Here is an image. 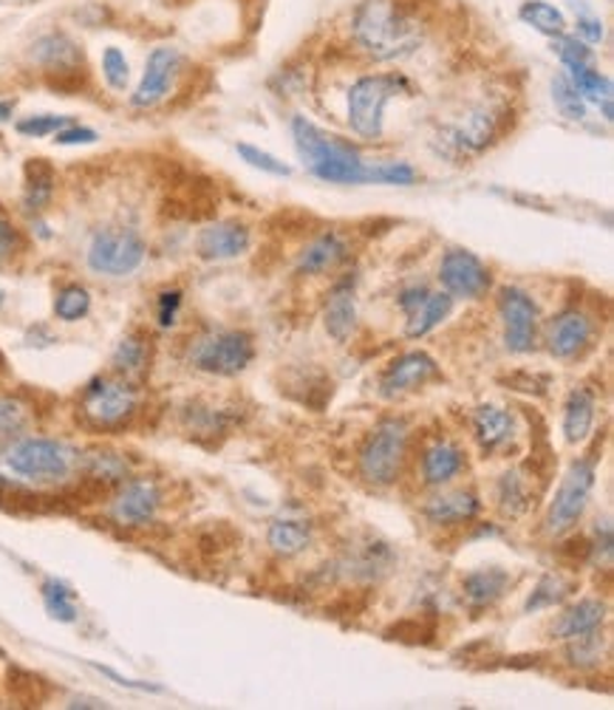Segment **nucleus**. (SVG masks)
Instances as JSON below:
<instances>
[{
  "instance_id": "obj_1",
  "label": "nucleus",
  "mask_w": 614,
  "mask_h": 710,
  "mask_svg": "<svg viewBox=\"0 0 614 710\" xmlns=\"http://www.w3.org/2000/svg\"><path fill=\"white\" fill-rule=\"evenodd\" d=\"M354 37L374 60H399L419 49L422 23L397 0H366L354 14Z\"/></svg>"
},
{
  "instance_id": "obj_2",
  "label": "nucleus",
  "mask_w": 614,
  "mask_h": 710,
  "mask_svg": "<svg viewBox=\"0 0 614 710\" xmlns=\"http://www.w3.org/2000/svg\"><path fill=\"white\" fill-rule=\"evenodd\" d=\"M294 150L314 176L328 184H368L371 162L359 157V150L346 139L326 133L306 117L292 119Z\"/></svg>"
},
{
  "instance_id": "obj_3",
  "label": "nucleus",
  "mask_w": 614,
  "mask_h": 710,
  "mask_svg": "<svg viewBox=\"0 0 614 710\" xmlns=\"http://www.w3.org/2000/svg\"><path fill=\"white\" fill-rule=\"evenodd\" d=\"M83 462L72 444L49 437H18L0 453V470L14 482L49 487L63 484Z\"/></svg>"
},
{
  "instance_id": "obj_4",
  "label": "nucleus",
  "mask_w": 614,
  "mask_h": 710,
  "mask_svg": "<svg viewBox=\"0 0 614 710\" xmlns=\"http://www.w3.org/2000/svg\"><path fill=\"white\" fill-rule=\"evenodd\" d=\"M408 437L411 433L402 419H383L359 448L357 467L363 482L371 487H391L399 482L408 459Z\"/></svg>"
},
{
  "instance_id": "obj_5",
  "label": "nucleus",
  "mask_w": 614,
  "mask_h": 710,
  "mask_svg": "<svg viewBox=\"0 0 614 710\" xmlns=\"http://www.w3.org/2000/svg\"><path fill=\"white\" fill-rule=\"evenodd\" d=\"M399 94H413L411 83L399 74L359 77L348 92V125L363 139H379L386 131V105Z\"/></svg>"
},
{
  "instance_id": "obj_6",
  "label": "nucleus",
  "mask_w": 614,
  "mask_h": 710,
  "mask_svg": "<svg viewBox=\"0 0 614 710\" xmlns=\"http://www.w3.org/2000/svg\"><path fill=\"white\" fill-rule=\"evenodd\" d=\"M597 478V456L589 453V456L575 459L569 464L567 473H563L561 484H558L556 496L549 502L547 509V532L561 538V535L572 532L578 527V521L586 513L589 502H592V490H595Z\"/></svg>"
},
{
  "instance_id": "obj_7",
  "label": "nucleus",
  "mask_w": 614,
  "mask_h": 710,
  "mask_svg": "<svg viewBox=\"0 0 614 710\" xmlns=\"http://www.w3.org/2000/svg\"><path fill=\"white\" fill-rule=\"evenodd\" d=\"M148 247L139 233L128 227H105L91 235L88 244V267L105 278H125L142 267Z\"/></svg>"
},
{
  "instance_id": "obj_8",
  "label": "nucleus",
  "mask_w": 614,
  "mask_h": 710,
  "mask_svg": "<svg viewBox=\"0 0 614 710\" xmlns=\"http://www.w3.org/2000/svg\"><path fill=\"white\" fill-rule=\"evenodd\" d=\"M139 408V394L125 377L105 379L97 377L86 388L83 397V417L91 428L114 430L122 428L133 419Z\"/></svg>"
},
{
  "instance_id": "obj_9",
  "label": "nucleus",
  "mask_w": 614,
  "mask_h": 710,
  "mask_svg": "<svg viewBox=\"0 0 614 710\" xmlns=\"http://www.w3.org/2000/svg\"><path fill=\"white\" fill-rule=\"evenodd\" d=\"M252 359L256 346L247 332H209L190 352V363L213 377H236L247 372Z\"/></svg>"
},
{
  "instance_id": "obj_10",
  "label": "nucleus",
  "mask_w": 614,
  "mask_h": 710,
  "mask_svg": "<svg viewBox=\"0 0 614 710\" xmlns=\"http://www.w3.org/2000/svg\"><path fill=\"white\" fill-rule=\"evenodd\" d=\"M498 318L504 326V346L513 354H529L538 340V314L536 300L516 287L502 289L498 294Z\"/></svg>"
},
{
  "instance_id": "obj_11",
  "label": "nucleus",
  "mask_w": 614,
  "mask_h": 710,
  "mask_svg": "<svg viewBox=\"0 0 614 710\" xmlns=\"http://www.w3.org/2000/svg\"><path fill=\"white\" fill-rule=\"evenodd\" d=\"M439 281H442L444 292L451 294V298L478 300L493 287V275L491 269L484 267L482 258H476L473 252H467V249H451L442 258Z\"/></svg>"
},
{
  "instance_id": "obj_12",
  "label": "nucleus",
  "mask_w": 614,
  "mask_h": 710,
  "mask_svg": "<svg viewBox=\"0 0 614 710\" xmlns=\"http://www.w3.org/2000/svg\"><path fill=\"white\" fill-rule=\"evenodd\" d=\"M162 507V487L153 478H131L119 487L111 502V518L119 527H144Z\"/></svg>"
},
{
  "instance_id": "obj_13",
  "label": "nucleus",
  "mask_w": 614,
  "mask_h": 710,
  "mask_svg": "<svg viewBox=\"0 0 614 710\" xmlns=\"http://www.w3.org/2000/svg\"><path fill=\"white\" fill-rule=\"evenodd\" d=\"M182 63L184 57L176 49H153L148 63H144L142 83H139V88L131 97L133 108H153V105L162 103V99L171 94L173 83H176L179 72H182Z\"/></svg>"
},
{
  "instance_id": "obj_14",
  "label": "nucleus",
  "mask_w": 614,
  "mask_h": 710,
  "mask_svg": "<svg viewBox=\"0 0 614 710\" xmlns=\"http://www.w3.org/2000/svg\"><path fill=\"white\" fill-rule=\"evenodd\" d=\"M592 337H595L592 318L578 312V309H567V312H561L549 323L547 348L558 359H575L592 346Z\"/></svg>"
},
{
  "instance_id": "obj_15",
  "label": "nucleus",
  "mask_w": 614,
  "mask_h": 710,
  "mask_svg": "<svg viewBox=\"0 0 614 710\" xmlns=\"http://www.w3.org/2000/svg\"><path fill=\"white\" fill-rule=\"evenodd\" d=\"M437 377V359L428 357L426 352H408L388 365L383 379H379V391L386 394V397H397V394L417 391V388H422V385H428Z\"/></svg>"
},
{
  "instance_id": "obj_16",
  "label": "nucleus",
  "mask_w": 614,
  "mask_h": 710,
  "mask_svg": "<svg viewBox=\"0 0 614 710\" xmlns=\"http://www.w3.org/2000/svg\"><path fill=\"white\" fill-rule=\"evenodd\" d=\"M252 244L249 227L241 222H216L198 233L196 252L204 261H229L244 255Z\"/></svg>"
},
{
  "instance_id": "obj_17",
  "label": "nucleus",
  "mask_w": 614,
  "mask_h": 710,
  "mask_svg": "<svg viewBox=\"0 0 614 710\" xmlns=\"http://www.w3.org/2000/svg\"><path fill=\"white\" fill-rule=\"evenodd\" d=\"M464 467H467V456L464 450L459 448L451 439H437V442L428 444L422 450V462H419V473H422V482L428 487H444L451 484L453 478L462 476Z\"/></svg>"
},
{
  "instance_id": "obj_18",
  "label": "nucleus",
  "mask_w": 614,
  "mask_h": 710,
  "mask_svg": "<svg viewBox=\"0 0 614 710\" xmlns=\"http://www.w3.org/2000/svg\"><path fill=\"white\" fill-rule=\"evenodd\" d=\"M482 513V502L471 490H451V493H439V496L428 498L422 507V515L433 527H459V524L476 521V515Z\"/></svg>"
},
{
  "instance_id": "obj_19",
  "label": "nucleus",
  "mask_w": 614,
  "mask_h": 710,
  "mask_svg": "<svg viewBox=\"0 0 614 710\" xmlns=\"http://www.w3.org/2000/svg\"><path fill=\"white\" fill-rule=\"evenodd\" d=\"M513 578L507 569L502 567H484L473 569L462 578V594L471 609H491L496 606L504 594L510 592Z\"/></svg>"
},
{
  "instance_id": "obj_20",
  "label": "nucleus",
  "mask_w": 614,
  "mask_h": 710,
  "mask_svg": "<svg viewBox=\"0 0 614 710\" xmlns=\"http://www.w3.org/2000/svg\"><path fill=\"white\" fill-rule=\"evenodd\" d=\"M473 433H476V442L484 453H496V450L507 448L516 437V417L498 405H482L473 413Z\"/></svg>"
},
{
  "instance_id": "obj_21",
  "label": "nucleus",
  "mask_w": 614,
  "mask_h": 710,
  "mask_svg": "<svg viewBox=\"0 0 614 710\" xmlns=\"http://www.w3.org/2000/svg\"><path fill=\"white\" fill-rule=\"evenodd\" d=\"M32 60L40 68H46L52 74H72L83 66V52L68 34L52 32L34 40Z\"/></svg>"
},
{
  "instance_id": "obj_22",
  "label": "nucleus",
  "mask_w": 614,
  "mask_h": 710,
  "mask_svg": "<svg viewBox=\"0 0 614 710\" xmlns=\"http://www.w3.org/2000/svg\"><path fill=\"white\" fill-rule=\"evenodd\" d=\"M597 417V397L592 388L581 385L572 388L563 402V439L569 444H583L595 428Z\"/></svg>"
},
{
  "instance_id": "obj_23",
  "label": "nucleus",
  "mask_w": 614,
  "mask_h": 710,
  "mask_svg": "<svg viewBox=\"0 0 614 710\" xmlns=\"http://www.w3.org/2000/svg\"><path fill=\"white\" fill-rule=\"evenodd\" d=\"M348 258V244L341 233H323L298 258V272L301 275H323L341 267Z\"/></svg>"
},
{
  "instance_id": "obj_24",
  "label": "nucleus",
  "mask_w": 614,
  "mask_h": 710,
  "mask_svg": "<svg viewBox=\"0 0 614 710\" xmlns=\"http://www.w3.org/2000/svg\"><path fill=\"white\" fill-rule=\"evenodd\" d=\"M606 603L603 600H581L575 606H569L552 626V637L556 639H575L583 634H592L606 623Z\"/></svg>"
},
{
  "instance_id": "obj_25",
  "label": "nucleus",
  "mask_w": 614,
  "mask_h": 710,
  "mask_svg": "<svg viewBox=\"0 0 614 710\" xmlns=\"http://www.w3.org/2000/svg\"><path fill=\"white\" fill-rule=\"evenodd\" d=\"M323 320H326V332L337 343H348L352 340L354 329H357V300H354L352 283L346 281L334 287V292L328 294Z\"/></svg>"
},
{
  "instance_id": "obj_26",
  "label": "nucleus",
  "mask_w": 614,
  "mask_h": 710,
  "mask_svg": "<svg viewBox=\"0 0 614 710\" xmlns=\"http://www.w3.org/2000/svg\"><path fill=\"white\" fill-rule=\"evenodd\" d=\"M314 541L312 524L298 521V518H278L269 524L267 529V544L272 547L274 555L281 558H298L306 552Z\"/></svg>"
},
{
  "instance_id": "obj_27",
  "label": "nucleus",
  "mask_w": 614,
  "mask_h": 710,
  "mask_svg": "<svg viewBox=\"0 0 614 710\" xmlns=\"http://www.w3.org/2000/svg\"><path fill=\"white\" fill-rule=\"evenodd\" d=\"M496 122L498 117L491 111V108H476V111H471L462 122H459V128L453 131V144L462 150L464 148L482 150L484 144L496 137Z\"/></svg>"
},
{
  "instance_id": "obj_28",
  "label": "nucleus",
  "mask_w": 614,
  "mask_h": 710,
  "mask_svg": "<svg viewBox=\"0 0 614 710\" xmlns=\"http://www.w3.org/2000/svg\"><path fill=\"white\" fill-rule=\"evenodd\" d=\"M453 309V298L448 292H431L426 300H422V306L417 309V312L408 314V326H406V334L408 337H426V334H431L433 329L442 323L448 314H451Z\"/></svg>"
},
{
  "instance_id": "obj_29",
  "label": "nucleus",
  "mask_w": 614,
  "mask_h": 710,
  "mask_svg": "<svg viewBox=\"0 0 614 710\" xmlns=\"http://www.w3.org/2000/svg\"><path fill=\"white\" fill-rule=\"evenodd\" d=\"M151 363V346L142 334H128L119 340L117 352H114V372L125 379H133L148 372Z\"/></svg>"
},
{
  "instance_id": "obj_30",
  "label": "nucleus",
  "mask_w": 614,
  "mask_h": 710,
  "mask_svg": "<svg viewBox=\"0 0 614 710\" xmlns=\"http://www.w3.org/2000/svg\"><path fill=\"white\" fill-rule=\"evenodd\" d=\"M496 502L502 507V513L513 515V518L527 513L529 504H532V487H529V478L524 476V470L504 473L496 487Z\"/></svg>"
},
{
  "instance_id": "obj_31",
  "label": "nucleus",
  "mask_w": 614,
  "mask_h": 710,
  "mask_svg": "<svg viewBox=\"0 0 614 710\" xmlns=\"http://www.w3.org/2000/svg\"><path fill=\"white\" fill-rule=\"evenodd\" d=\"M54 193V170L49 168L43 159H32L26 164V207L32 213H40V209H46L49 202H52Z\"/></svg>"
},
{
  "instance_id": "obj_32",
  "label": "nucleus",
  "mask_w": 614,
  "mask_h": 710,
  "mask_svg": "<svg viewBox=\"0 0 614 710\" xmlns=\"http://www.w3.org/2000/svg\"><path fill=\"white\" fill-rule=\"evenodd\" d=\"M572 589H575V583L563 578V574H558V572L543 574V578L538 580V587L532 589V594H529L524 612H541V609L561 606L563 600L572 594Z\"/></svg>"
},
{
  "instance_id": "obj_33",
  "label": "nucleus",
  "mask_w": 614,
  "mask_h": 710,
  "mask_svg": "<svg viewBox=\"0 0 614 710\" xmlns=\"http://www.w3.org/2000/svg\"><path fill=\"white\" fill-rule=\"evenodd\" d=\"M518 18H521L527 26L536 29V32L549 34V37H558V34H563V29H567V18H563L552 3H547V0H527V3L518 9Z\"/></svg>"
},
{
  "instance_id": "obj_34",
  "label": "nucleus",
  "mask_w": 614,
  "mask_h": 710,
  "mask_svg": "<svg viewBox=\"0 0 614 710\" xmlns=\"http://www.w3.org/2000/svg\"><path fill=\"white\" fill-rule=\"evenodd\" d=\"M43 606L60 623H74L77 620V603H74V592L63 583V580H46L43 583Z\"/></svg>"
},
{
  "instance_id": "obj_35",
  "label": "nucleus",
  "mask_w": 614,
  "mask_h": 710,
  "mask_svg": "<svg viewBox=\"0 0 614 710\" xmlns=\"http://www.w3.org/2000/svg\"><path fill=\"white\" fill-rule=\"evenodd\" d=\"M569 79H572V85H575V92L581 94L583 99H589V103L601 105L612 99V83H608V77H603V74L595 72L592 66L572 68V72H569Z\"/></svg>"
},
{
  "instance_id": "obj_36",
  "label": "nucleus",
  "mask_w": 614,
  "mask_h": 710,
  "mask_svg": "<svg viewBox=\"0 0 614 710\" xmlns=\"http://www.w3.org/2000/svg\"><path fill=\"white\" fill-rule=\"evenodd\" d=\"M88 312H91V294H88L86 287L72 283V287L60 289L57 300H54V314H57L60 320L77 323V320L86 318Z\"/></svg>"
},
{
  "instance_id": "obj_37",
  "label": "nucleus",
  "mask_w": 614,
  "mask_h": 710,
  "mask_svg": "<svg viewBox=\"0 0 614 710\" xmlns=\"http://www.w3.org/2000/svg\"><path fill=\"white\" fill-rule=\"evenodd\" d=\"M552 99H556V108L567 119H583L586 117V99L575 92V85L567 74H558L552 79Z\"/></svg>"
},
{
  "instance_id": "obj_38",
  "label": "nucleus",
  "mask_w": 614,
  "mask_h": 710,
  "mask_svg": "<svg viewBox=\"0 0 614 710\" xmlns=\"http://www.w3.org/2000/svg\"><path fill=\"white\" fill-rule=\"evenodd\" d=\"M569 648H567V659L572 668H595V665H601L603 659V645H601V637H597V632L592 634H583V637H575V639H567Z\"/></svg>"
},
{
  "instance_id": "obj_39",
  "label": "nucleus",
  "mask_w": 614,
  "mask_h": 710,
  "mask_svg": "<svg viewBox=\"0 0 614 710\" xmlns=\"http://www.w3.org/2000/svg\"><path fill=\"white\" fill-rule=\"evenodd\" d=\"M29 413L26 402H20L18 397H0V437L14 439L29 428Z\"/></svg>"
},
{
  "instance_id": "obj_40",
  "label": "nucleus",
  "mask_w": 614,
  "mask_h": 710,
  "mask_svg": "<svg viewBox=\"0 0 614 710\" xmlns=\"http://www.w3.org/2000/svg\"><path fill=\"white\" fill-rule=\"evenodd\" d=\"M86 467L91 473L94 482H108L117 484L122 482L128 467H125L122 459L117 453H94V456H86Z\"/></svg>"
},
{
  "instance_id": "obj_41",
  "label": "nucleus",
  "mask_w": 614,
  "mask_h": 710,
  "mask_svg": "<svg viewBox=\"0 0 614 710\" xmlns=\"http://www.w3.org/2000/svg\"><path fill=\"white\" fill-rule=\"evenodd\" d=\"M556 54L561 57L563 66L572 72V68H583L592 66V52H589L586 43H581L578 37H569V34H558L556 43H552Z\"/></svg>"
},
{
  "instance_id": "obj_42",
  "label": "nucleus",
  "mask_w": 614,
  "mask_h": 710,
  "mask_svg": "<svg viewBox=\"0 0 614 710\" xmlns=\"http://www.w3.org/2000/svg\"><path fill=\"white\" fill-rule=\"evenodd\" d=\"M417 170L408 162H371V179L368 184H413Z\"/></svg>"
},
{
  "instance_id": "obj_43",
  "label": "nucleus",
  "mask_w": 614,
  "mask_h": 710,
  "mask_svg": "<svg viewBox=\"0 0 614 710\" xmlns=\"http://www.w3.org/2000/svg\"><path fill=\"white\" fill-rule=\"evenodd\" d=\"M238 153H241V159L247 164H252L256 170H263V173H269V176H289L292 173V168L289 164H283L281 159H274L272 153H267V150H258L252 148V144H238Z\"/></svg>"
},
{
  "instance_id": "obj_44",
  "label": "nucleus",
  "mask_w": 614,
  "mask_h": 710,
  "mask_svg": "<svg viewBox=\"0 0 614 710\" xmlns=\"http://www.w3.org/2000/svg\"><path fill=\"white\" fill-rule=\"evenodd\" d=\"M103 74L108 79L114 92H122L125 85H128V77H131V66H128V60L119 49H105L103 54Z\"/></svg>"
},
{
  "instance_id": "obj_45",
  "label": "nucleus",
  "mask_w": 614,
  "mask_h": 710,
  "mask_svg": "<svg viewBox=\"0 0 614 710\" xmlns=\"http://www.w3.org/2000/svg\"><path fill=\"white\" fill-rule=\"evenodd\" d=\"M72 119L68 117H54V114H40V117H29L23 122H18V133L23 137H49V133H57L63 128H68Z\"/></svg>"
},
{
  "instance_id": "obj_46",
  "label": "nucleus",
  "mask_w": 614,
  "mask_h": 710,
  "mask_svg": "<svg viewBox=\"0 0 614 710\" xmlns=\"http://www.w3.org/2000/svg\"><path fill=\"white\" fill-rule=\"evenodd\" d=\"M20 252V233L7 215L0 213V267H7L14 255Z\"/></svg>"
},
{
  "instance_id": "obj_47",
  "label": "nucleus",
  "mask_w": 614,
  "mask_h": 710,
  "mask_svg": "<svg viewBox=\"0 0 614 710\" xmlns=\"http://www.w3.org/2000/svg\"><path fill=\"white\" fill-rule=\"evenodd\" d=\"M179 309H182V292H179V289H168V292L159 294V303H157L159 326L171 329L179 318Z\"/></svg>"
},
{
  "instance_id": "obj_48",
  "label": "nucleus",
  "mask_w": 614,
  "mask_h": 710,
  "mask_svg": "<svg viewBox=\"0 0 614 710\" xmlns=\"http://www.w3.org/2000/svg\"><path fill=\"white\" fill-rule=\"evenodd\" d=\"M54 142L57 144H91L97 142V131H91V128H79V125H68V128H63V131L54 133Z\"/></svg>"
},
{
  "instance_id": "obj_49",
  "label": "nucleus",
  "mask_w": 614,
  "mask_h": 710,
  "mask_svg": "<svg viewBox=\"0 0 614 710\" xmlns=\"http://www.w3.org/2000/svg\"><path fill=\"white\" fill-rule=\"evenodd\" d=\"M428 289L426 287H413V289H406V292L399 294V309H402V312L406 314H411V312H417L419 306H422V300L428 298Z\"/></svg>"
},
{
  "instance_id": "obj_50",
  "label": "nucleus",
  "mask_w": 614,
  "mask_h": 710,
  "mask_svg": "<svg viewBox=\"0 0 614 710\" xmlns=\"http://www.w3.org/2000/svg\"><path fill=\"white\" fill-rule=\"evenodd\" d=\"M578 34H581L586 43H601L603 40V23L595 18H581L578 20Z\"/></svg>"
},
{
  "instance_id": "obj_51",
  "label": "nucleus",
  "mask_w": 614,
  "mask_h": 710,
  "mask_svg": "<svg viewBox=\"0 0 614 710\" xmlns=\"http://www.w3.org/2000/svg\"><path fill=\"white\" fill-rule=\"evenodd\" d=\"M12 108H14V103H3V105H0V119H9V114H12Z\"/></svg>"
},
{
  "instance_id": "obj_52",
  "label": "nucleus",
  "mask_w": 614,
  "mask_h": 710,
  "mask_svg": "<svg viewBox=\"0 0 614 710\" xmlns=\"http://www.w3.org/2000/svg\"><path fill=\"white\" fill-rule=\"evenodd\" d=\"M0 306H3V294H0Z\"/></svg>"
}]
</instances>
